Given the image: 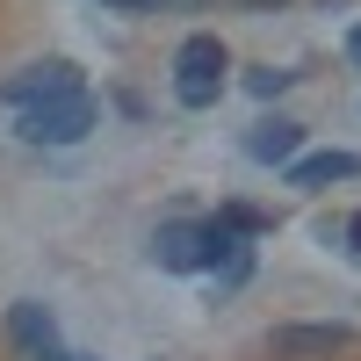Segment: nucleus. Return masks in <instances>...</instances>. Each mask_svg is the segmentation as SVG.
<instances>
[{
    "label": "nucleus",
    "instance_id": "nucleus-1",
    "mask_svg": "<svg viewBox=\"0 0 361 361\" xmlns=\"http://www.w3.org/2000/svg\"><path fill=\"white\" fill-rule=\"evenodd\" d=\"M102 116H94V94H58V102H37V109H15V130L29 145H80L87 130H94Z\"/></svg>",
    "mask_w": 361,
    "mask_h": 361
},
{
    "label": "nucleus",
    "instance_id": "nucleus-2",
    "mask_svg": "<svg viewBox=\"0 0 361 361\" xmlns=\"http://www.w3.org/2000/svg\"><path fill=\"white\" fill-rule=\"evenodd\" d=\"M224 66H231V58H224L217 37H188V44H180L173 51V94H180V109H209V102H217L224 94Z\"/></svg>",
    "mask_w": 361,
    "mask_h": 361
},
{
    "label": "nucleus",
    "instance_id": "nucleus-3",
    "mask_svg": "<svg viewBox=\"0 0 361 361\" xmlns=\"http://www.w3.org/2000/svg\"><path fill=\"white\" fill-rule=\"evenodd\" d=\"M58 94H80V66L73 58H37V66L0 80V102L8 109H37V102H58Z\"/></svg>",
    "mask_w": 361,
    "mask_h": 361
},
{
    "label": "nucleus",
    "instance_id": "nucleus-4",
    "mask_svg": "<svg viewBox=\"0 0 361 361\" xmlns=\"http://www.w3.org/2000/svg\"><path fill=\"white\" fill-rule=\"evenodd\" d=\"M354 333L347 325H275V361H318V354H340Z\"/></svg>",
    "mask_w": 361,
    "mask_h": 361
},
{
    "label": "nucleus",
    "instance_id": "nucleus-5",
    "mask_svg": "<svg viewBox=\"0 0 361 361\" xmlns=\"http://www.w3.org/2000/svg\"><path fill=\"white\" fill-rule=\"evenodd\" d=\"M152 260L173 267V275L209 267V231H202V224H159V231H152Z\"/></svg>",
    "mask_w": 361,
    "mask_h": 361
},
{
    "label": "nucleus",
    "instance_id": "nucleus-6",
    "mask_svg": "<svg viewBox=\"0 0 361 361\" xmlns=\"http://www.w3.org/2000/svg\"><path fill=\"white\" fill-rule=\"evenodd\" d=\"M8 340L22 361H44V354H58V318L44 304H8Z\"/></svg>",
    "mask_w": 361,
    "mask_h": 361
},
{
    "label": "nucleus",
    "instance_id": "nucleus-7",
    "mask_svg": "<svg viewBox=\"0 0 361 361\" xmlns=\"http://www.w3.org/2000/svg\"><path fill=\"white\" fill-rule=\"evenodd\" d=\"M296 145H304V123L275 116V123H260V130L246 137V152H253L260 166H289V159H296Z\"/></svg>",
    "mask_w": 361,
    "mask_h": 361
},
{
    "label": "nucleus",
    "instance_id": "nucleus-8",
    "mask_svg": "<svg viewBox=\"0 0 361 361\" xmlns=\"http://www.w3.org/2000/svg\"><path fill=\"white\" fill-rule=\"evenodd\" d=\"M361 173V152H311V159H289V180L296 188H325V180H354Z\"/></svg>",
    "mask_w": 361,
    "mask_h": 361
},
{
    "label": "nucleus",
    "instance_id": "nucleus-9",
    "mask_svg": "<svg viewBox=\"0 0 361 361\" xmlns=\"http://www.w3.org/2000/svg\"><path fill=\"white\" fill-rule=\"evenodd\" d=\"M217 224H224V231H238V238H260V231H267V217H260V209H246V202L217 209Z\"/></svg>",
    "mask_w": 361,
    "mask_h": 361
},
{
    "label": "nucleus",
    "instance_id": "nucleus-10",
    "mask_svg": "<svg viewBox=\"0 0 361 361\" xmlns=\"http://www.w3.org/2000/svg\"><path fill=\"white\" fill-rule=\"evenodd\" d=\"M289 80H296V73H282V66H260V73H246V87H253L260 102H267V94H282Z\"/></svg>",
    "mask_w": 361,
    "mask_h": 361
},
{
    "label": "nucleus",
    "instance_id": "nucleus-11",
    "mask_svg": "<svg viewBox=\"0 0 361 361\" xmlns=\"http://www.w3.org/2000/svg\"><path fill=\"white\" fill-rule=\"evenodd\" d=\"M109 8H123V15H145V8H159V0H109Z\"/></svg>",
    "mask_w": 361,
    "mask_h": 361
},
{
    "label": "nucleus",
    "instance_id": "nucleus-12",
    "mask_svg": "<svg viewBox=\"0 0 361 361\" xmlns=\"http://www.w3.org/2000/svg\"><path fill=\"white\" fill-rule=\"evenodd\" d=\"M347 238H354V253H361V209H354V217H347Z\"/></svg>",
    "mask_w": 361,
    "mask_h": 361
},
{
    "label": "nucleus",
    "instance_id": "nucleus-13",
    "mask_svg": "<svg viewBox=\"0 0 361 361\" xmlns=\"http://www.w3.org/2000/svg\"><path fill=\"white\" fill-rule=\"evenodd\" d=\"M231 8H289V0H231Z\"/></svg>",
    "mask_w": 361,
    "mask_h": 361
},
{
    "label": "nucleus",
    "instance_id": "nucleus-14",
    "mask_svg": "<svg viewBox=\"0 0 361 361\" xmlns=\"http://www.w3.org/2000/svg\"><path fill=\"white\" fill-rule=\"evenodd\" d=\"M347 58H354V66H361V29H354V37H347Z\"/></svg>",
    "mask_w": 361,
    "mask_h": 361
}]
</instances>
